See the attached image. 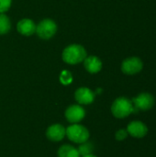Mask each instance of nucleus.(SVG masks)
<instances>
[{
  "mask_svg": "<svg viewBox=\"0 0 156 157\" xmlns=\"http://www.w3.org/2000/svg\"><path fill=\"white\" fill-rule=\"evenodd\" d=\"M74 98L81 105H88L95 100V94L87 87H79L74 93Z\"/></svg>",
  "mask_w": 156,
  "mask_h": 157,
  "instance_id": "9",
  "label": "nucleus"
},
{
  "mask_svg": "<svg viewBox=\"0 0 156 157\" xmlns=\"http://www.w3.org/2000/svg\"><path fill=\"white\" fill-rule=\"evenodd\" d=\"M65 136H67V138L71 142L80 144L88 141L90 133L89 131L85 126L77 123H74L73 125L67 127Z\"/></svg>",
  "mask_w": 156,
  "mask_h": 157,
  "instance_id": "3",
  "label": "nucleus"
},
{
  "mask_svg": "<svg viewBox=\"0 0 156 157\" xmlns=\"http://www.w3.org/2000/svg\"><path fill=\"white\" fill-rule=\"evenodd\" d=\"M84 65L86 71L90 74H97L102 69V62L101 60L94 55L86 56L84 60Z\"/></svg>",
  "mask_w": 156,
  "mask_h": 157,
  "instance_id": "12",
  "label": "nucleus"
},
{
  "mask_svg": "<svg viewBox=\"0 0 156 157\" xmlns=\"http://www.w3.org/2000/svg\"><path fill=\"white\" fill-rule=\"evenodd\" d=\"M65 118L71 123L80 122L86 116L85 109L80 105H72L65 110Z\"/></svg>",
  "mask_w": 156,
  "mask_h": 157,
  "instance_id": "7",
  "label": "nucleus"
},
{
  "mask_svg": "<svg viewBox=\"0 0 156 157\" xmlns=\"http://www.w3.org/2000/svg\"><path fill=\"white\" fill-rule=\"evenodd\" d=\"M57 31L56 23L50 18H45L41 20L38 26H36V32L40 39L49 40L52 38Z\"/></svg>",
  "mask_w": 156,
  "mask_h": 157,
  "instance_id": "4",
  "label": "nucleus"
},
{
  "mask_svg": "<svg viewBox=\"0 0 156 157\" xmlns=\"http://www.w3.org/2000/svg\"><path fill=\"white\" fill-rule=\"evenodd\" d=\"M63 60L69 64H77L83 62L86 57V51L82 45L71 44L63 52Z\"/></svg>",
  "mask_w": 156,
  "mask_h": 157,
  "instance_id": "1",
  "label": "nucleus"
},
{
  "mask_svg": "<svg viewBox=\"0 0 156 157\" xmlns=\"http://www.w3.org/2000/svg\"><path fill=\"white\" fill-rule=\"evenodd\" d=\"M128 135H129V133H128L127 130H125V129H120V130H119V131L116 132L115 138H116L117 141H123V140H125V139L128 137Z\"/></svg>",
  "mask_w": 156,
  "mask_h": 157,
  "instance_id": "18",
  "label": "nucleus"
},
{
  "mask_svg": "<svg viewBox=\"0 0 156 157\" xmlns=\"http://www.w3.org/2000/svg\"><path fill=\"white\" fill-rule=\"evenodd\" d=\"M143 63L139 57H130L125 59L121 63V71L125 75H133L143 70Z\"/></svg>",
  "mask_w": 156,
  "mask_h": 157,
  "instance_id": "5",
  "label": "nucleus"
},
{
  "mask_svg": "<svg viewBox=\"0 0 156 157\" xmlns=\"http://www.w3.org/2000/svg\"><path fill=\"white\" fill-rule=\"evenodd\" d=\"M93 144L91 143H88V142H85L83 144H80V146L79 148L77 149L80 155L84 156V155H89V154H92L93 152Z\"/></svg>",
  "mask_w": 156,
  "mask_h": 157,
  "instance_id": "15",
  "label": "nucleus"
},
{
  "mask_svg": "<svg viewBox=\"0 0 156 157\" xmlns=\"http://www.w3.org/2000/svg\"><path fill=\"white\" fill-rule=\"evenodd\" d=\"M58 157H81L78 150L70 144L62 145L57 153Z\"/></svg>",
  "mask_w": 156,
  "mask_h": 157,
  "instance_id": "13",
  "label": "nucleus"
},
{
  "mask_svg": "<svg viewBox=\"0 0 156 157\" xmlns=\"http://www.w3.org/2000/svg\"><path fill=\"white\" fill-rule=\"evenodd\" d=\"M66 129L61 124L51 125L46 131L47 138L51 142H60L65 137Z\"/></svg>",
  "mask_w": 156,
  "mask_h": 157,
  "instance_id": "10",
  "label": "nucleus"
},
{
  "mask_svg": "<svg viewBox=\"0 0 156 157\" xmlns=\"http://www.w3.org/2000/svg\"><path fill=\"white\" fill-rule=\"evenodd\" d=\"M60 81H61V83L63 85H65V86L71 84L72 81H73V75H72V74L69 71H67V70L63 71L61 73V75H60Z\"/></svg>",
  "mask_w": 156,
  "mask_h": 157,
  "instance_id": "16",
  "label": "nucleus"
},
{
  "mask_svg": "<svg viewBox=\"0 0 156 157\" xmlns=\"http://www.w3.org/2000/svg\"><path fill=\"white\" fill-rule=\"evenodd\" d=\"M17 31L24 36H30L36 32V25L33 20L29 18H23L18 21L17 25Z\"/></svg>",
  "mask_w": 156,
  "mask_h": 157,
  "instance_id": "11",
  "label": "nucleus"
},
{
  "mask_svg": "<svg viewBox=\"0 0 156 157\" xmlns=\"http://www.w3.org/2000/svg\"><path fill=\"white\" fill-rule=\"evenodd\" d=\"M82 157H97L96 156V155H92V154H89V155H84V156Z\"/></svg>",
  "mask_w": 156,
  "mask_h": 157,
  "instance_id": "19",
  "label": "nucleus"
},
{
  "mask_svg": "<svg viewBox=\"0 0 156 157\" xmlns=\"http://www.w3.org/2000/svg\"><path fill=\"white\" fill-rule=\"evenodd\" d=\"M134 110L135 108L133 106L132 101L125 97L118 98L114 100V102L111 105V112L113 116L118 119L127 118Z\"/></svg>",
  "mask_w": 156,
  "mask_h": 157,
  "instance_id": "2",
  "label": "nucleus"
},
{
  "mask_svg": "<svg viewBox=\"0 0 156 157\" xmlns=\"http://www.w3.org/2000/svg\"><path fill=\"white\" fill-rule=\"evenodd\" d=\"M11 28L10 19L4 13H0V35L6 34Z\"/></svg>",
  "mask_w": 156,
  "mask_h": 157,
  "instance_id": "14",
  "label": "nucleus"
},
{
  "mask_svg": "<svg viewBox=\"0 0 156 157\" xmlns=\"http://www.w3.org/2000/svg\"><path fill=\"white\" fill-rule=\"evenodd\" d=\"M12 0H0V13L6 12L11 6Z\"/></svg>",
  "mask_w": 156,
  "mask_h": 157,
  "instance_id": "17",
  "label": "nucleus"
},
{
  "mask_svg": "<svg viewBox=\"0 0 156 157\" xmlns=\"http://www.w3.org/2000/svg\"><path fill=\"white\" fill-rule=\"evenodd\" d=\"M127 132L131 137L141 139V138H143L144 136H146V134L148 133V128H147L146 124H144L143 121H133L128 124Z\"/></svg>",
  "mask_w": 156,
  "mask_h": 157,
  "instance_id": "8",
  "label": "nucleus"
},
{
  "mask_svg": "<svg viewBox=\"0 0 156 157\" xmlns=\"http://www.w3.org/2000/svg\"><path fill=\"white\" fill-rule=\"evenodd\" d=\"M133 106L135 109L140 110H149L154 106V98L150 93H141L132 100Z\"/></svg>",
  "mask_w": 156,
  "mask_h": 157,
  "instance_id": "6",
  "label": "nucleus"
}]
</instances>
